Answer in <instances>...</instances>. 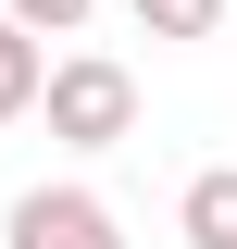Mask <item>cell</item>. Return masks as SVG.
I'll list each match as a JSON object with an SVG mask.
<instances>
[{
	"label": "cell",
	"instance_id": "1",
	"mask_svg": "<svg viewBox=\"0 0 237 249\" xmlns=\"http://www.w3.org/2000/svg\"><path fill=\"white\" fill-rule=\"evenodd\" d=\"M38 112H50L62 150H125V137H138V75H125L113 50H62L50 88H38Z\"/></svg>",
	"mask_w": 237,
	"mask_h": 249
},
{
	"label": "cell",
	"instance_id": "2",
	"mask_svg": "<svg viewBox=\"0 0 237 249\" xmlns=\"http://www.w3.org/2000/svg\"><path fill=\"white\" fill-rule=\"evenodd\" d=\"M0 249H125V224L100 187H25L0 212Z\"/></svg>",
	"mask_w": 237,
	"mask_h": 249
},
{
	"label": "cell",
	"instance_id": "3",
	"mask_svg": "<svg viewBox=\"0 0 237 249\" xmlns=\"http://www.w3.org/2000/svg\"><path fill=\"white\" fill-rule=\"evenodd\" d=\"M175 237L187 249H237V162H212V175L175 187Z\"/></svg>",
	"mask_w": 237,
	"mask_h": 249
},
{
	"label": "cell",
	"instance_id": "4",
	"mask_svg": "<svg viewBox=\"0 0 237 249\" xmlns=\"http://www.w3.org/2000/svg\"><path fill=\"white\" fill-rule=\"evenodd\" d=\"M38 88H50V50H38V25H13V13H0V124H25Z\"/></svg>",
	"mask_w": 237,
	"mask_h": 249
},
{
	"label": "cell",
	"instance_id": "5",
	"mask_svg": "<svg viewBox=\"0 0 237 249\" xmlns=\"http://www.w3.org/2000/svg\"><path fill=\"white\" fill-rule=\"evenodd\" d=\"M138 13V37H212L225 25V0H125Z\"/></svg>",
	"mask_w": 237,
	"mask_h": 249
},
{
	"label": "cell",
	"instance_id": "6",
	"mask_svg": "<svg viewBox=\"0 0 237 249\" xmlns=\"http://www.w3.org/2000/svg\"><path fill=\"white\" fill-rule=\"evenodd\" d=\"M0 13H13V25H38V37H75L100 0H0Z\"/></svg>",
	"mask_w": 237,
	"mask_h": 249
}]
</instances>
